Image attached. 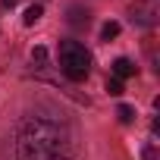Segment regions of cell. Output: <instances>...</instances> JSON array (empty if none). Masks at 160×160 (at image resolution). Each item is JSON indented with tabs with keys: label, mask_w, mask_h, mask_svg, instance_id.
I'll return each mask as SVG.
<instances>
[{
	"label": "cell",
	"mask_w": 160,
	"mask_h": 160,
	"mask_svg": "<svg viewBox=\"0 0 160 160\" xmlns=\"http://www.w3.org/2000/svg\"><path fill=\"white\" fill-rule=\"evenodd\" d=\"M0 3H3V7L10 10V7H16V3H19V0H0Z\"/></svg>",
	"instance_id": "10"
},
{
	"label": "cell",
	"mask_w": 160,
	"mask_h": 160,
	"mask_svg": "<svg viewBox=\"0 0 160 160\" xmlns=\"http://www.w3.org/2000/svg\"><path fill=\"white\" fill-rule=\"evenodd\" d=\"M119 35V22H104V28H101V38L104 41H113Z\"/></svg>",
	"instance_id": "5"
},
{
	"label": "cell",
	"mask_w": 160,
	"mask_h": 160,
	"mask_svg": "<svg viewBox=\"0 0 160 160\" xmlns=\"http://www.w3.org/2000/svg\"><path fill=\"white\" fill-rule=\"evenodd\" d=\"M107 91H110L113 98L122 94V78H113V75H110V78H107Z\"/></svg>",
	"instance_id": "7"
},
{
	"label": "cell",
	"mask_w": 160,
	"mask_h": 160,
	"mask_svg": "<svg viewBox=\"0 0 160 160\" xmlns=\"http://www.w3.org/2000/svg\"><path fill=\"white\" fill-rule=\"evenodd\" d=\"M69 144V135L41 116H28L19 126V138H16V157L19 160H35L41 154H63Z\"/></svg>",
	"instance_id": "1"
},
{
	"label": "cell",
	"mask_w": 160,
	"mask_h": 160,
	"mask_svg": "<svg viewBox=\"0 0 160 160\" xmlns=\"http://www.w3.org/2000/svg\"><path fill=\"white\" fill-rule=\"evenodd\" d=\"M129 75H135V63L126 57H116L113 60V78H129Z\"/></svg>",
	"instance_id": "3"
},
{
	"label": "cell",
	"mask_w": 160,
	"mask_h": 160,
	"mask_svg": "<svg viewBox=\"0 0 160 160\" xmlns=\"http://www.w3.org/2000/svg\"><path fill=\"white\" fill-rule=\"evenodd\" d=\"M41 16H44V7H41V3H32V7L25 10V16H22V22H25V25H35V22H38Z\"/></svg>",
	"instance_id": "4"
},
{
	"label": "cell",
	"mask_w": 160,
	"mask_h": 160,
	"mask_svg": "<svg viewBox=\"0 0 160 160\" xmlns=\"http://www.w3.org/2000/svg\"><path fill=\"white\" fill-rule=\"evenodd\" d=\"M116 116H119V122H126V126H129V122L135 119V110H132L129 104H119V107H116Z\"/></svg>",
	"instance_id": "6"
},
{
	"label": "cell",
	"mask_w": 160,
	"mask_h": 160,
	"mask_svg": "<svg viewBox=\"0 0 160 160\" xmlns=\"http://www.w3.org/2000/svg\"><path fill=\"white\" fill-rule=\"evenodd\" d=\"M35 160H69L66 154H41V157H35Z\"/></svg>",
	"instance_id": "9"
},
{
	"label": "cell",
	"mask_w": 160,
	"mask_h": 160,
	"mask_svg": "<svg viewBox=\"0 0 160 160\" xmlns=\"http://www.w3.org/2000/svg\"><path fill=\"white\" fill-rule=\"evenodd\" d=\"M60 69L66 78H72V82H85L88 72H91V53L85 44L78 41H63L60 44Z\"/></svg>",
	"instance_id": "2"
},
{
	"label": "cell",
	"mask_w": 160,
	"mask_h": 160,
	"mask_svg": "<svg viewBox=\"0 0 160 160\" xmlns=\"http://www.w3.org/2000/svg\"><path fill=\"white\" fill-rule=\"evenodd\" d=\"M32 60H35V63H44V60H47V50H44V47H35V50H32Z\"/></svg>",
	"instance_id": "8"
}]
</instances>
